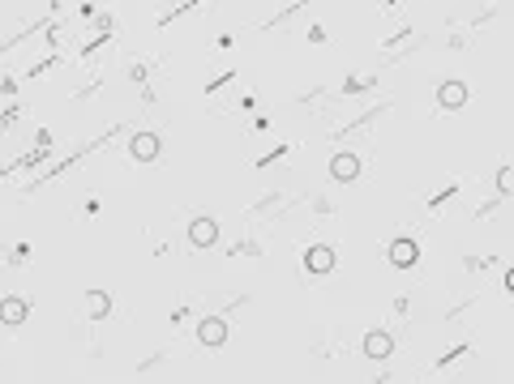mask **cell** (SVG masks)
I'll return each instance as SVG.
<instances>
[{
  "mask_svg": "<svg viewBox=\"0 0 514 384\" xmlns=\"http://www.w3.org/2000/svg\"><path fill=\"white\" fill-rule=\"evenodd\" d=\"M120 133H129V124H112V128H103V133L94 137V141H86L82 149H73L69 158H56V163H47V171H43V175H31V184H22V188H17V196H31V192L47 188V184H56L60 175H69V171L78 167V163H86L90 154H94V149H103V145H108V141H116Z\"/></svg>",
  "mask_w": 514,
  "mask_h": 384,
  "instance_id": "1",
  "label": "cell"
},
{
  "mask_svg": "<svg viewBox=\"0 0 514 384\" xmlns=\"http://www.w3.org/2000/svg\"><path fill=\"white\" fill-rule=\"evenodd\" d=\"M163 133H155V128H133L129 133V141H125V154H129V163H137V167H151V163H159L163 158Z\"/></svg>",
  "mask_w": 514,
  "mask_h": 384,
  "instance_id": "2",
  "label": "cell"
},
{
  "mask_svg": "<svg viewBox=\"0 0 514 384\" xmlns=\"http://www.w3.org/2000/svg\"><path fill=\"white\" fill-rule=\"evenodd\" d=\"M326 175H330V184H339V188L360 184V175H364V158H360V149H334L330 158H326Z\"/></svg>",
  "mask_w": 514,
  "mask_h": 384,
  "instance_id": "3",
  "label": "cell"
},
{
  "mask_svg": "<svg viewBox=\"0 0 514 384\" xmlns=\"http://www.w3.org/2000/svg\"><path fill=\"white\" fill-rule=\"evenodd\" d=\"M219 239H223V222H219L214 214H193L189 226H185V244L193 252H210L219 248Z\"/></svg>",
  "mask_w": 514,
  "mask_h": 384,
  "instance_id": "4",
  "label": "cell"
},
{
  "mask_svg": "<svg viewBox=\"0 0 514 384\" xmlns=\"http://www.w3.org/2000/svg\"><path fill=\"white\" fill-rule=\"evenodd\" d=\"M193 338H198L202 350H223L232 342V320L223 312H202L198 316V329H193Z\"/></svg>",
  "mask_w": 514,
  "mask_h": 384,
  "instance_id": "5",
  "label": "cell"
},
{
  "mask_svg": "<svg viewBox=\"0 0 514 384\" xmlns=\"http://www.w3.org/2000/svg\"><path fill=\"white\" fill-rule=\"evenodd\" d=\"M399 350V333L395 329H369L360 338V358H369V363H390Z\"/></svg>",
  "mask_w": 514,
  "mask_h": 384,
  "instance_id": "6",
  "label": "cell"
},
{
  "mask_svg": "<svg viewBox=\"0 0 514 384\" xmlns=\"http://www.w3.org/2000/svg\"><path fill=\"white\" fill-rule=\"evenodd\" d=\"M433 102H437V111H442V116H459V111L472 102V90H468L463 77H446V82H437Z\"/></svg>",
  "mask_w": 514,
  "mask_h": 384,
  "instance_id": "7",
  "label": "cell"
},
{
  "mask_svg": "<svg viewBox=\"0 0 514 384\" xmlns=\"http://www.w3.org/2000/svg\"><path fill=\"white\" fill-rule=\"evenodd\" d=\"M300 265H305L309 277H330L339 269V248L334 244H309L300 252Z\"/></svg>",
  "mask_w": 514,
  "mask_h": 384,
  "instance_id": "8",
  "label": "cell"
},
{
  "mask_svg": "<svg viewBox=\"0 0 514 384\" xmlns=\"http://www.w3.org/2000/svg\"><path fill=\"white\" fill-rule=\"evenodd\" d=\"M420 256H425V248H420V239L416 235H395L386 244V261H390V269H416L420 265Z\"/></svg>",
  "mask_w": 514,
  "mask_h": 384,
  "instance_id": "9",
  "label": "cell"
},
{
  "mask_svg": "<svg viewBox=\"0 0 514 384\" xmlns=\"http://www.w3.org/2000/svg\"><path fill=\"white\" fill-rule=\"evenodd\" d=\"M390 107H395V102H377V107H369V111H360L356 120H348V124H343V128H334V133H330V141H348V137H356V133H364V128H373L382 116H390Z\"/></svg>",
  "mask_w": 514,
  "mask_h": 384,
  "instance_id": "10",
  "label": "cell"
},
{
  "mask_svg": "<svg viewBox=\"0 0 514 384\" xmlns=\"http://www.w3.org/2000/svg\"><path fill=\"white\" fill-rule=\"evenodd\" d=\"M31 312H35V307H31L26 295H0V324H5V329H22L31 320Z\"/></svg>",
  "mask_w": 514,
  "mask_h": 384,
  "instance_id": "11",
  "label": "cell"
},
{
  "mask_svg": "<svg viewBox=\"0 0 514 384\" xmlns=\"http://www.w3.org/2000/svg\"><path fill=\"white\" fill-rule=\"evenodd\" d=\"M86 320L90 324H103L108 316H112V295H108V286H86Z\"/></svg>",
  "mask_w": 514,
  "mask_h": 384,
  "instance_id": "12",
  "label": "cell"
},
{
  "mask_svg": "<svg viewBox=\"0 0 514 384\" xmlns=\"http://www.w3.org/2000/svg\"><path fill=\"white\" fill-rule=\"evenodd\" d=\"M382 86V73H360V77H352V82H343L339 90H326L330 98H356V94H373Z\"/></svg>",
  "mask_w": 514,
  "mask_h": 384,
  "instance_id": "13",
  "label": "cell"
},
{
  "mask_svg": "<svg viewBox=\"0 0 514 384\" xmlns=\"http://www.w3.org/2000/svg\"><path fill=\"white\" fill-rule=\"evenodd\" d=\"M52 163V149H26V154H17V158L5 167V179H13V175H22V171H39V167H47Z\"/></svg>",
  "mask_w": 514,
  "mask_h": 384,
  "instance_id": "14",
  "label": "cell"
},
{
  "mask_svg": "<svg viewBox=\"0 0 514 384\" xmlns=\"http://www.w3.org/2000/svg\"><path fill=\"white\" fill-rule=\"evenodd\" d=\"M283 201H287V196L275 188V192H266L262 201H253V205H249V214H244V218H253V222H257V218H271V214H279V210H283Z\"/></svg>",
  "mask_w": 514,
  "mask_h": 384,
  "instance_id": "15",
  "label": "cell"
},
{
  "mask_svg": "<svg viewBox=\"0 0 514 384\" xmlns=\"http://www.w3.org/2000/svg\"><path fill=\"white\" fill-rule=\"evenodd\" d=\"M202 5H210V0H180V5H171L167 13H159V21H155V26H159V30H167V26H171V21H180V17H189L193 9H202Z\"/></svg>",
  "mask_w": 514,
  "mask_h": 384,
  "instance_id": "16",
  "label": "cell"
},
{
  "mask_svg": "<svg viewBox=\"0 0 514 384\" xmlns=\"http://www.w3.org/2000/svg\"><path fill=\"white\" fill-rule=\"evenodd\" d=\"M309 5H313V0H291V5H287L283 13H275V17H266V21L257 26V30H279V26H287L291 17H296V13H305Z\"/></svg>",
  "mask_w": 514,
  "mask_h": 384,
  "instance_id": "17",
  "label": "cell"
},
{
  "mask_svg": "<svg viewBox=\"0 0 514 384\" xmlns=\"http://www.w3.org/2000/svg\"><path fill=\"white\" fill-rule=\"evenodd\" d=\"M31 261H35V244H31V239H22V244H13V252L5 256V265H9V269H26Z\"/></svg>",
  "mask_w": 514,
  "mask_h": 384,
  "instance_id": "18",
  "label": "cell"
},
{
  "mask_svg": "<svg viewBox=\"0 0 514 384\" xmlns=\"http://www.w3.org/2000/svg\"><path fill=\"white\" fill-rule=\"evenodd\" d=\"M65 64V51H47V56L43 60H35L31 68H26V77H31V82H35V77H43V73H52V68H60Z\"/></svg>",
  "mask_w": 514,
  "mask_h": 384,
  "instance_id": "19",
  "label": "cell"
},
{
  "mask_svg": "<svg viewBox=\"0 0 514 384\" xmlns=\"http://www.w3.org/2000/svg\"><path fill=\"white\" fill-rule=\"evenodd\" d=\"M472 346H476L472 338H468V342H459V346H450V350H446L442 358H437V363H433V372H446L450 363H459V358H463V354H472Z\"/></svg>",
  "mask_w": 514,
  "mask_h": 384,
  "instance_id": "20",
  "label": "cell"
},
{
  "mask_svg": "<svg viewBox=\"0 0 514 384\" xmlns=\"http://www.w3.org/2000/svg\"><path fill=\"white\" fill-rule=\"evenodd\" d=\"M493 184H497V196H502V201H510V196H514V167H510V163H502V167H497Z\"/></svg>",
  "mask_w": 514,
  "mask_h": 384,
  "instance_id": "21",
  "label": "cell"
},
{
  "mask_svg": "<svg viewBox=\"0 0 514 384\" xmlns=\"http://www.w3.org/2000/svg\"><path fill=\"white\" fill-rule=\"evenodd\" d=\"M502 265V256H463V269H468V273H488V269H497Z\"/></svg>",
  "mask_w": 514,
  "mask_h": 384,
  "instance_id": "22",
  "label": "cell"
},
{
  "mask_svg": "<svg viewBox=\"0 0 514 384\" xmlns=\"http://www.w3.org/2000/svg\"><path fill=\"white\" fill-rule=\"evenodd\" d=\"M155 68H159V60H133V64H129V82H133V86H146Z\"/></svg>",
  "mask_w": 514,
  "mask_h": 384,
  "instance_id": "23",
  "label": "cell"
},
{
  "mask_svg": "<svg viewBox=\"0 0 514 384\" xmlns=\"http://www.w3.org/2000/svg\"><path fill=\"white\" fill-rule=\"evenodd\" d=\"M228 256H249V261H257V256H266V248H262L257 239H236V244L228 248Z\"/></svg>",
  "mask_w": 514,
  "mask_h": 384,
  "instance_id": "24",
  "label": "cell"
},
{
  "mask_svg": "<svg viewBox=\"0 0 514 384\" xmlns=\"http://www.w3.org/2000/svg\"><path fill=\"white\" fill-rule=\"evenodd\" d=\"M22 116H26V102H9V107L0 111V137H5V133H9V128H13Z\"/></svg>",
  "mask_w": 514,
  "mask_h": 384,
  "instance_id": "25",
  "label": "cell"
},
{
  "mask_svg": "<svg viewBox=\"0 0 514 384\" xmlns=\"http://www.w3.org/2000/svg\"><path fill=\"white\" fill-rule=\"evenodd\" d=\"M291 149H296V145H287V141H283V145H275L271 154H262V158H257L253 167H257V171H266V167H275V163H283V158H287V154H291Z\"/></svg>",
  "mask_w": 514,
  "mask_h": 384,
  "instance_id": "26",
  "label": "cell"
},
{
  "mask_svg": "<svg viewBox=\"0 0 514 384\" xmlns=\"http://www.w3.org/2000/svg\"><path fill=\"white\" fill-rule=\"evenodd\" d=\"M506 205H510V201H502V196H493V201H484V205H476V210H472V218H476V222H488V218H493L497 210H506Z\"/></svg>",
  "mask_w": 514,
  "mask_h": 384,
  "instance_id": "27",
  "label": "cell"
},
{
  "mask_svg": "<svg viewBox=\"0 0 514 384\" xmlns=\"http://www.w3.org/2000/svg\"><path fill=\"white\" fill-rule=\"evenodd\" d=\"M108 43H112V35H94L86 47H78V60H94V56H99V51H103Z\"/></svg>",
  "mask_w": 514,
  "mask_h": 384,
  "instance_id": "28",
  "label": "cell"
},
{
  "mask_svg": "<svg viewBox=\"0 0 514 384\" xmlns=\"http://www.w3.org/2000/svg\"><path fill=\"white\" fill-rule=\"evenodd\" d=\"M459 188H463V184H446L442 192H433V196H429V214H437L446 201H454V196H459Z\"/></svg>",
  "mask_w": 514,
  "mask_h": 384,
  "instance_id": "29",
  "label": "cell"
},
{
  "mask_svg": "<svg viewBox=\"0 0 514 384\" xmlns=\"http://www.w3.org/2000/svg\"><path fill=\"white\" fill-rule=\"evenodd\" d=\"M476 303H480V295H468V299H459L454 307H446V316H442V320H446V324H450V320H459L463 312H472V307H476Z\"/></svg>",
  "mask_w": 514,
  "mask_h": 384,
  "instance_id": "30",
  "label": "cell"
},
{
  "mask_svg": "<svg viewBox=\"0 0 514 384\" xmlns=\"http://www.w3.org/2000/svg\"><path fill=\"white\" fill-rule=\"evenodd\" d=\"M309 201V210L317 214V218H334V201L330 196H305Z\"/></svg>",
  "mask_w": 514,
  "mask_h": 384,
  "instance_id": "31",
  "label": "cell"
},
{
  "mask_svg": "<svg viewBox=\"0 0 514 384\" xmlns=\"http://www.w3.org/2000/svg\"><path fill=\"white\" fill-rule=\"evenodd\" d=\"M416 35H411V26H403V30H395L390 39H382V51H395V47H403V43H411Z\"/></svg>",
  "mask_w": 514,
  "mask_h": 384,
  "instance_id": "32",
  "label": "cell"
},
{
  "mask_svg": "<svg viewBox=\"0 0 514 384\" xmlns=\"http://www.w3.org/2000/svg\"><path fill=\"white\" fill-rule=\"evenodd\" d=\"M442 43H446L450 51H468V47H472V35H468V30H450Z\"/></svg>",
  "mask_w": 514,
  "mask_h": 384,
  "instance_id": "33",
  "label": "cell"
},
{
  "mask_svg": "<svg viewBox=\"0 0 514 384\" xmlns=\"http://www.w3.org/2000/svg\"><path fill=\"white\" fill-rule=\"evenodd\" d=\"M99 90H103V77H90V82H86L82 90H73V102H86V98H94Z\"/></svg>",
  "mask_w": 514,
  "mask_h": 384,
  "instance_id": "34",
  "label": "cell"
},
{
  "mask_svg": "<svg viewBox=\"0 0 514 384\" xmlns=\"http://www.w3.org/2000/svg\"><path fill=\"white\" fill-rule=\"evenodd\" d=\"M167 363V350H155L151 358H142V363H137V376H151L155 367H163Z\"/></svg>",
  "mask_w": 514,
  "mask_h": 384,
  "instance_id": "35",
  "label": "cell"
},
{
  "mask_svg": "<svg viewBox=\"0 0 514 384\" xmlns=\"http://www.w3.org/2000/svg\"><path fill=\"white\" fill-rule=\"evenodd\" d=\"M236 77H240L236 68H228V73H219V77H214V82H206V94H219V90H223V86H232V82H236Z\"/></svg>",
  "mask_w": 514,
  "mask_h": 384,
  "instance_id": "36",
  "label": "cell"
},
{
  "mask_svg": "<svg viewBox=\"0 0 514 384\" xmlns=\"http://www.w3.org/2000/svg\"><path fill=\"white\" fill-rule=\"evenodd\" d=\"M390 312H395V320H407V312H411V295H399L395 303H390Z\"/></svg>",
  "mask_w": 514,
  "mask_h": 384,
  "instance_id": "37",
  "label": "cell"
},
{
  "mask_svg": "<svg viewBox=\"0 0 514 384\" xmlns=\"http://www.w3.org/2000/svg\"><path fill=\"white\" fill-rule=\"evenodd\" d=\"M82 214H86V218H99V214H103V201H99V196H86Z\"/></svg>",
  "mask_w": 514,
  "mask_h": 384,
  "instance_id": "38",
  "label": "cell"
},
{
  "mask_svg": "<svg viewBox=\"0 0 514 384\" xmlns=\"http://www.w3.org/2000/svg\"><path fill=\"white\" fill-rule=\"evenodd\" d=\"M189 316H198V307H189V303H185V307H176V312H171V324H185Z\"/></svg>",
  "mask_w": 514,
  "mask_h": 384,
  "instance_id": "39",
  "label": "cell"
},
{
  "mask_svg": "<svg viewBox=\"0 0 514 384\" xmlns=\"http://www.w3.org/2000/svg\"><path fill=\"white\" fill-rule=\"evenodd\" d=\"M35 145L39 149H52V128H35Z\"/></svg>",
  "mask_w": 514,
  "mask_h": 384,
  "instance_id": "40",
  "label": "cell"
},
{
  "mask_svg": "<svg viewBox=\"0 0 514 384\" xmlns=\"http://www.w3.org/2000/svg\"><path fill=\"white\" fill-rule=\"evenodd\" d=\"M502 295H514V269L502 265Z\"/></svg>",
  "mask_w": 514,
  "mask_h": 384,
  "instance_id": "41",
  "label": "cell"
},
{
  "mask_svg": "<svg viewBox=\"0 0 514 384\" xmlns=\"http://www.w3.org/2000/svg\"><path fill=\"white\" fill-rule=\"evenodd\" d=\"M17 86H22L17 77H0V94H5V98H13V94H17Z\"/></svg>",
  "mask_w": 514,
  "mask_h": 384,
  "instance_id": "42",
  "label": "cell"
},
{
  "mask_svg": "<svg viewBox=\"0 0 514 384\" xmlns=\"http://www.w3.org/2000/svg\"><path fill=\"white\" fill-rule=\"evenodd\" d=\"M330 35H326V26H309V43H317V47H322Z\"/></svg>",
  "mask_w": 514,
  "mask_h": 384,
  "instance_id": "43",
  "label": "cell"
},
{
  "mask_svg": "<svg viewBox=\"0 0 514 384\" xmlns=\"http://www.w3.org/2000/svg\"><path fill=\"white\" fill-rule=\"evenodd\" d=\"M232 43H236V35H219V39H214V47H219V51H228Z\"/></svg>",
  "mask_w": 514,
  "mask_h": 384,
  "instance_id": "44",
  "label": "cell"
},
{
  "mask_svg": "<svg viewBox=\"0 0 514 384\" xmlns=\"http://www.w3.org/2000/svg\"><path fill=\"white\" fill-rule=\"evenodd\" d=\"M94 13H99V9H94V5H90V0H86V5H82V9H78V17H82V21H90Z\"/></svg>",
  "mask_w": 514,
  "mask_h": 384,
  "instance_id": "45",
  "label": "cell"
},
{
  "mask_svg": "<svg viewBox=\"0 0 514 384\" xmlns=\"http://www.w3.org/2000/svg\"><path fill=\"white\" fill-rule=\"evenodd\" d=\"M395 5H403V0H386V9H395Z\"/></svg>",
  "mask_w": 514,
  "mask_h": 384,
  "instance_id": "46",
  "label": "cell"
}]
</instances>
